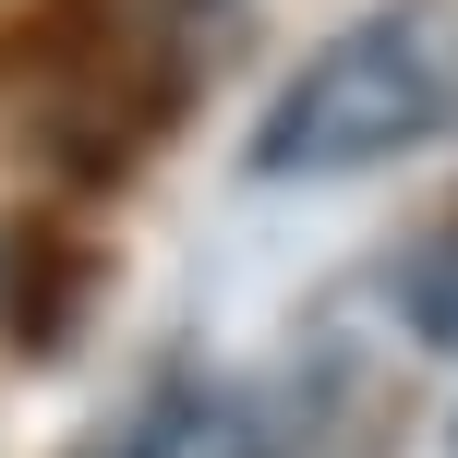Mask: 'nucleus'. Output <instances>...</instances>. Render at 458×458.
<instances>
[{"mask_svg": "<svg viewBox=\"0 0 458 458\" xmlns=\"http://www.w3.org/2000/svg\"><path fill=\"white\" fill-rule=\"evenodd\" d=\"M97 290H109V253H97L61 206H37L24 229H0V338H13V362H61V350H85Z\"/></svg>", "mask_w": 458, "mask_h": 458, "instance_id": "f03ea898", "label": "nucleus"}, {"mask_svg": "<svg viewBox=\"0 0 458 458\" xmlns=\"http://www.w3.org/2000/svg\"><path fill=\"white\" fill-rule=\"evenodd\" d=\"M458 133V0H374L266 97L242 169L253 182H362Z\"/></svg>", "mask_w": 458, "mask_h": 458, "instance_id": "f257e3e1", "label": "nucleus"}, {"mask_svg": "<svg viewBox=\"0 0 458 458\" xmlns=\"http://www.w3.org/2000/svg\"><path fill=\"white\" fill-rule=\"evenodd\" d=\"M193 446H206V386H193V374H157L85 458H193Z\"/></svg>", "mask_w": 458, "mask_h": 458, "instance_id": "20e7f679", "label": "nucleus"}, {"mask_svg": "<svg viewBox=\"0 0 458 458\" xmlns=\"http://www.w3.org/2000/svg\"><path fill=\"white\" fill-rule=\"evenodd\" d=\"M398 326L422 350H458V206L435 229H411V253H398Z\"/></svg>", "mask_w": 458, "mask_h": 458, "instance_id": "7ed1b4c3", "label": "nucleus"}]
</instances>
